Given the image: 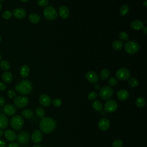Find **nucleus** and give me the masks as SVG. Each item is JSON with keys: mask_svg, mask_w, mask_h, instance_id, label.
<instances>
[{"mask_svg": "<svg viewBox=\"0 0 147 147\" xmlns=\"http://www.w3.org/2000/svg\"><path fill=\"white\" fill-rule=\"evenodd\" d=\"M56 121L50 117H43L40 121L39 127L41 131L45 134H50L53 132L57 128Z\"/></svg>", "mask_w": 147, "mask_h": 147, "instance_id": "f257e3e1", "label": "nucleus"}, {"mask_svg": "<svg viewBox=\"0 0 147 147\" xmlns=\"http://www.w3.org/2000/svg\"><path fill=\"white\" fill-rule=\"evenodd\" d=\"M15 88L19 94L25 95H29L32 91V83L28 80H23L17 83Z\"/></svg>", "mask_w": 147, "mask_h": 147, "instance_id": "f03ea898", "label": "nucleus"}, {"mask_svg": "<svg viewBox=\"0 0 147 147\" xmlns=\"http://www.w3.org/2000/svg\"><path fill=\"white\" fill-rule=\"evenodd\" d=\"M43 16L47 20L53 21L57 19L58 14L57 10L54 7L49 6L44 9Z\"/></svg>", "mask_w": 147, "mask_h": 147, "instance_id": "7ed1b4c3", "label": "nucleus"}, {"mask_svg": "<svg viewBox=\"0 0 147 147\" xmlns=\"http://www.w3.org/2000/svg\"><path fill=\"white\" fill-rule=\"evenodd\" d=\"M139 50V44L134 41H129L125 44V50L129 54H135L138 52Z\"/></svg>", "mask_w": 147, "mask_h": 147, "instance_id": "20e7f679", "label": "nucleus"}, {"mask_svg": "<svg viewBox=\"0 0 147 147\" xmlns=\"http://www.w3.org/2000/svg\"><path fill=\"white\" fill-rule=\"evenodd\" d=\"M114 94L113 89L108 86H105L100 89L99 95L100 98L103 100H110Z\"/></svg>", "mask_w": 147, "mask_h": 147, "instance_id": "39448f33", "label": "nucleus"}, {"mask_svg": "<svg viewBox=\"0 0 147 147\" xmlns=\"http://www.w3.org/2000/svg\"><path fill=\"white\" fill-rule=\"evenodd\" d=\"M11 127L16 130L21 129L24 125V120L20 115H15L12 117L10 121Z\"/></svg>", "mask_w": 147, "mask_h": 147, "instance_id": "423d86ee", "label": "nucleus"}, {"mask_svg": "<svg viewBox=\"0 0 147 147\" xmlns=\"http://www.w3.org/2000/svg\"><path fill=\"white\" fill-rule=\"evenodd\" d=\"M28 98L24 95H20L15 97L14 100L15 105L18 108H24L29 104Z\"/></svg>", "mask_w": 147, "mask_h": 147, "instance_id": "0eeeda50", "label": "nucleus"}, {"mask_svg": "<svg viewBox=\"0 0 147 147\" xmlns=\"http://www.w3.org/2000/svg\"><path fill=\"white\" fill-rule=\"evenodd\" d=\"M16 140L17 142L21 145H27L30 141L29 134L25 131L21 132L18 134L16 137Z\"/></svg>", "mask_w": 147, "mask_h": 147, "instance_id": "6e6552de", "label": "nucleus"}, {"mask_svg": "<svg viewBox=\"0 0 147 147\" xmlns=\"http://www.w3.org/2000/svg\"><path fill=\"white\" fill-rule=\"evenodd\" d=\"M116 76L118 79L124 81L129 78V77L130 76V73L128 69L123 67L118 69L116 73Z\"/></svg>", "mask_w": 147, "mask_h": 147, "instance_id": "1a4fd4ad", "label": "nucleus"}, {"mask_svg": "<svg viewBox=\"0 0 147 147\" xmlns=\"http://www.w3.org/2000/svg\"><path fill=\"white\" fill-rule=\"evenodd\" d=\"M118 108L117 102L113 100H108L105 104V110L109 113L114 112Z\"/></svg>", "mask_w": 147, "mask_h": 147, "instance_id": "9d476101", "label": "nucleus"}, {"mask_svg": "<svg viewBox=\"0 0 147 147\" xmlns=\"http://www.w3.org/2000/svg\"><path fill=\"white\" fill-rule=\"evenodd\" d=\"M51 97L47 94H42L39 97V103L44 107H48L51 104Z\"/></svg>", "mask_w": 147, "mask_h": 147, "instance_id": "9b49d317", "label": "nucleus"}, {"mask_svg": "<svg viewBox=\"0 0 147 147\" xmlns=\"http://www.w3.org/2000/svg\"><path fill=\"white\" fill-rule=\"evenodd\" d=\"M86 79L90 83H95L99 80V76L95 72L89 71L86 74Z\"/></svg>", "mask_w": 147, "mask_h": 147, "instance_id": "f8f14e48", "label": "nucleus"}, {"mask_svg": "<svg viewBox=\"0 0 147 147\" xmlns=\"http://www.w3.org/2000/svg\"><path fill=\"white\" fill-rule=\"evenodd\" d=\"M43 135L42 132L38 129L34 130L31 136L32 141L36 144H39L43 140Z\"/></svg>", "mask_w": 147, "mask_h": 147, "instance_id": "ddd939ff", "label": "nucleus"}, {"mask_svg": "<svg viewBox=\"0 0 147 147\" xmlns=\"http://www.w3.org/2000/svg\"><path fill=\"white\" fill-rule=\"evenodd\" d=\"M98 128L100 130L102 131H106L110 128V121L106 118H102L99 121L98 124Z\"/></svg>", "mask_w": 147, "mask_h": 147, "instance_id": "4468645a", "label": "nucleus"}, {"mask_svg": "<svg viewBox=\"0 0 147 147\" xmlns=\"http://www.w3.org/2000/svg\"><path fill=\"white\" fill-rule=\"evenodd\" d=\"M3 112L5 115L8 116H12L15 114L16 112V107L12 104H7L3 108Z\"/></svg>", "mask_w": 147, "mask_h": 147, "instance_id": "2eb2a0df", "label": "nucleus"}, {"mask_svg": "<svg viewBox=\"0 0 147 147\" xmlns=\"http://www.w3.org/2000/svg\"><path fill=\"white\" fill-rule=\"evenodd\" d=\"M13 16L19 19H23L27 15L26 11L21 8H18L14 9L12 12Z\"/></svg>", "mask_w": 147, "mask_h": 147, "instance_id": "dca6fc26", "label": "nucleus"}, {"mask_svg": "<svg viewBox=\"0 0 147 147\" xmlns=\"http://www.w3.org/2000/svg\"><path fill=\"white\" fill-rule=\"evenodd\" d=\"M5 138L10 142H12L14 141L15 140H16V133L11 130V129H7L5 131V132L4 133Z\"/></svg>", "mask_w": 147, "mask_h": 147, "instance_id": "f3484780", "label": "nucleus"}, {"mask_svg": "<svg viewBox=\"0 0 147 147\" xmlns=\"http://www.w3.org/2000/svg\"><path fill=\"white\" fill-rule=\"evenodd\" d=\"M9 125V120L4 114H0V129H5Z\"/></svg>", "mask_w": 147, "mask_h": 147, "instance_id": "a211bd4d", "label": "nucleus"}, {"mask_svg": "<svg viewBox=\"0 0 147 147\" xmlns=\"http://www.w3.org/2000/svg\"><path fill=\"white\" fill-rule=\"evenodd\" d=\"M59 13L61 17L63 19H66L70 16L69 9L65 5H62L59 8Z\"/></svg>", "mask_w": 147, "mask_h": 147, "instance_id": "6ab92c4d", "label": "nucleus"}, {"mask_svg": "<svg viewBox=\"0 0 147 147\" xmlns=\"http://www.w3.org/2000/svg\"><path fill=\"white\" fill-rule=\"evenodd\" d=\"M117 96L120 101H126L129 98V94L126 90L122 89L117 92Z\"/></svg>", "mask_w": 147, "mask_h": 147, "instance_id": "aec40b11", "label": "nucleus"}, {"mask_svg": "<svg viewBox=\"0 0 147 147\" xmlns=\"http://www.w3.org/2000/svg\"><path fill=\"white\" fill-rule=\"evenodd\" d=\"M130 27L136 31H140L142 29V28L144 27V24L142 21L141 20H134L130 24Z\"/></svg>", "mask_w": 147, "mask_h": 147, "instance_id": "412c9836", "label": "nucleus"}, {"mask_svg": "<svg viewBox=\"0 0 147 147\" xmlns=\"http://www.w3.org/2000/svg\"><path fill=\"white\" fill-rule=\"evenodd\" d=\"M30 72V69L28 65H23L20 70V74L22 78L24 79L28 77V76Z\"/></svg>", "mask_w": 147, "mask_h": 147, "instance_id": "4be33fe9", "label": "nucleus"}, {"mask_svg": "<svg viewBox=\"0 0 147 147\" xmlns=\"http://www.w3.org/2000/svg\"><path fill=\"white\" fill-rule=\"evenodd\" d=\"M3 79L5 83H10L13 80V75L9 71H6L5 72L2 76Z\"/></svg>", "mask_w": 147, "mask_h": 147, "instance_id": "5701e85b", "label": "nucleus"}, {"mask_svg": "<svg viewBox=\"0 0 147 147\" xmlns=\"http://www.w3.org/2000/svg\"><path fill=\"white\" fill-rule=\"evenodd\" d=\"M124 47V43L121 40H116L112 43V48L114 50L120 51Z\"/></svg>", "mask_w": 147, "mask_h": 147, "instance_id": "b1692460", "label": "nucleus"}, {"mask_svg": "<svg viewBox=\"0 0 147 147\" xmlns=\"http://www.w3.org/2000/svg\"><path fill=\"white\" fill-rule=\"evenodd\" d=\"M94 109L97 112H101L103 110V105L100 101H95L92 104Z\"/></svg>", "mask_w": 147, "mask_h": 147, "instance_id": "393cba45", "label": "nucleus"}, {"mask_svg": "<svg viewBox=\"0 0 147 147\" xmlns=\"http://www.w3.org/2000/svg\"><path fill=\"white\" fill-rule=\"evenodd\" d=\"M29 20L33 24H37L40 21V16L36 13H32L29 15Z\"/></svg>", "mask_w": 147, "mask_h": 147, "instance_id": "a878e982", "label": "nucleus"}, {"mask_svg": "<svg viewBox=\"0 0 147 147\" xmlns=\"http://www.w3.org/2000/svg\"><path fill=\"white\" fill-rule=\"evenodd\" d=\"M22 116L26 119H30L33 116V112L29 109H25L21 112Z\"/></svg>", "mask_w": 147, "mask_h": 147, "instance_id": "bb28decb", "label": "nucleus"}, {"mask_svg": "<svg viewBox=\"0 0 147 147\" xmlns=\"http://www.w3.org/2000/svg\"><path fill=\"white\" fill-rule=\"evenodd\" d=\"M136 104L137 107L140 108H142L145 106V104H146L145 100L143 97H141V96L138 97L136 100Z\"/></svg>", "mask_w": 147, "mask_h": 147, "instance_id": "cd10ccee", "label": "nucleus"}, {"mask_svg": "<svg viewBox=\"0 0 147 147\" xmlns=\"http://www.w3.org/2000/svg\"><path fill=\"white\" fill-rule=\"evenodd\" d=\"M110 71L109 70L106 69H103L101 73H100V78L104 80H106L107 79L109 76H110Z\"/></svg>", "mask_w": 147, "mask_h": 147, "instance_id": "c85d7f7f", "label": "nucleus"}, {"mask_svg": "<svg viewBox=\"0 0 147 147\" xmlns=\"http://www.w3.org/2000/svg\"><path fill=\"white\" fill-rule=\"evenodd\" d=\"M36 114L39 118H42L45 117V110L41 106H38L36 109Z\"/></svg>", "mask_w": 147, "mask_h": 147, "instance_id": "c756f323", "label": "nucleus"}, {"mask_svg": "<svg viewBox=\"0 0 147 147\" xmlns=\"http://www.w3.org/2000/svg\"><path fill=\"white\" fill-rule=\"evenodd\" d=\"M0 67L3 71H7L10 69V64L7 61H1L0 62Z\"/></svg>", "mask_w": 147, "mask_h": 147, "instance_id": "7c9ffc66", "label": "nucleus"}, {"mask_svg": "<svg viewBox=\"0 0 147 147\" xmlns=\"http://www.w3.org/2000/svg\"><path fill=\"white\" fill-rule=\"evenodd\" d=\"M129 8L128 5L125 4L121 7L120 10V13L122 16H125L129 13Z\"/></svg>", "mask_w": 147, "mask_h": 147, "instance_id": "2f4dec72", "label": "nucleus"}, {"mask_svg": "<svg viewBox=\"0 0 147 147\" xmlns=\"http://www.w3.org/2000/svg\"><path fill=\"white\" fill-rule=\"evenodd\" d=\"M129 84L132 87H136L138 85V80L136 78H132L129 80Z\"/></svg>", "mask_w": 147, "mask_h": 147, "instance_id": "473e14b6", "label": "nucleus"}, {"mask_svg": "<svg viewBox=\"0 0 147 147\" xmlns=\"http://www.w3.org/2000/svg\"><path fill=\"white\" fill-rule=\"evenodd\" d=\"M12 12L10 11H5L2 14V17L5 20H9L12 17Z\"/></svg>", "mask_w": 147, "mask_h": 147, "instance_id": "72a5a7b5", "label": "nucleus"}, {"mask_svg": "<svg viewBox=\"0 0 147 147\" xmlns=\"http://www.w3.org/2000/svg\"><path fill=\"white\" fill-rule=\"evenodd\" d=\"M97 95H98V94L96 92L92 91V92H90V93H88V94L87 95V98L90 101H94L96 98Z\"/></svg>", "mask_w": 147, "mask_h": 147, "instance_id": "f704fd0d", "label": "nucleus"}, {"mask_svg": "<svg viewBox=\"0 0 147 147\" xmlns=\"http://www.w3.org/2000/svg\"><path fill=\"white\" fill-rule=\"evenodd\" d=\"M119 37L122 41H128L129 39V35L126 32H122L120 33Z\"/></svg>", "mask_w": 147, "mask_h": 147, "instance_id": "c9c22d12", "label": "nucleus"}, {"mask_svg": "<svg viewBox=\"0 0 147 147\" xmlns=\"http://www.w3.org/2000/svg\"><path fill=\"white\" fill-rule=\"evenodd\" d=\"M113 147H122L123 146V142L120 139H116L113 142Z\"/></svg>", "mask_w": 147, "mask_h": 147, "instance_id": "e433bc0d", "label": "nucleus"}, {"mask_svg": "<svg viewBox=\"0 0 147 147\" xmlns=\"http://www.w3.org/2000/svg\"><path fill=\"white\" fill-rule=\"evenodd\" d=\"M108 83L110 86H115L117 84L118 80L114 77H111L108 80Z\"/></svg>", "mask_w": 147, "mask_h": 147, "instance_id": "4c0bfd02", "label": "nucleus"}, {"mask_svg": "<svg viewBox=\"0 0 147 147\" xmlns=\"http://www.w3.org/2000/svg\"><path fill=\"white\" fill-rule=\"evenodd\" d=\"M53 105L56 108H59L62 105V101L61 99L57 98L53 101Z\"/></svg>", "mask_w": 147, "mask_h": 147, "instance_id": "58836bf2", "label": "nucleus"}, {"mask_svg": "<svg viewBox=\"0 0 147 147\" xmlns=\"http://www.w3.org/2000/svg\"><path fill=\"white\" fill-rule=\"evenodd\" d=\"M48 3V0H38L37 1V4L40 7H45L47 6Z\"/></svg>", "mask_w": 147, "mask_h": 147, "instance_id": "ea45409f", "label": "nucleus"}, {"mask_svg": "<svg viewBox=\"0 0 147 147\" xmlns=\"http://www.w3.org/2000/svg\"><path fill=\"white\" fill-rule=\"evenodd\" d=\"M7 95L9 98L13 99V98H15L16 96V93L15 91H14L13 90H9L7 92Z\"/></svg>", "mask_w": 147, "mask_h": 147, "instance_id": "a19ab883", "label": "nucleus"}, {"mask_svg": "<svg viewBox=\"0 0 147 147\" xmlns=\"http://www.w3.org/2000/svg\"><path fill=\"white\" fill-rule=\"evenodd\" d=\"M7 86L5 83L0 82V91H4L7 89Z\"/></svg>", "mask_w": 147, "mask_h": 147, "instance_id": "79ce46f5", "label": "nucleus"}, {"mask_svg": "<svg viewBox=\"0 0 147 147\" xmlns=\"http://www.w3.org/2000/svg\"><path fill=\"white\" fill-rule=\"evenodd\" d=\"M5 104V100L4 97L0 96V107L4 106Z\"/></svg>", "mask_w": 147, "mask_h": 147, "instance_id": "37998d69", "label": "nucleus"}, {"mask_svg": "<svg viewBox=\"0 0 147 147\" xmlns=\"http://www.w3.org/2000/svg\"><path fill=\"white\" fill-rule=\"evenodd\" d=\"M7 142L3 139H0V147H6Z\"/></svg>", "mask_w": 147, "mask_h": 147, "instance_id": "c03bdc74", "label": "nucleus"}, {"mask_svg": "<svg viewBox=\"0 0 147 147\" xmlns=\"http://www.w3.org/2000/svg\"><path fill=\"white\" fill-rule=\"evenodd\" d=\"M6 147H20L19 145L16 142H11Z\"/></svg>", "mask_w": 147, "mask_h": 147, "instance_id": "a18cd8bd", "label": "nucleus"}, {"mask_svg": "<svg viewBox=\"0 0 147 147\" xmlns=\"http://www.w3.org/2000/svg\"><path fill=\"white\" fill-rule=\"evenodd\" d=\"M94 87L96 90H100V89H101V85L99 83H94Z\"/></svg>", "mask_w": 147, "mask_h": 147, "instance_id": "49530a36", "label": "nucleus"}, {"mask_svg": "<svg viewBox=\"0 0 147 147\" xmlns=\"http://www.w3.org/2000/svg\"><path fill=\"white\" fill-rule=\"evenodd\" d=\"M142 31H143V32L144 33L145 35H146L147 34V27H145L142 28Z\"/></svg>", "mask_w": 147, "mask_h": 147, "instance_id": "de8ad7c7", "label": "nucleus"}, {"mask_svg": "<svg viewBox=\"0 0 147 147\" xmlns=\"http://www.w3.org/2000/svg\"><path fill=\"white\" fill-rule=\"evenodd\" d=\"M143 6H144L145 8H146V7H147V0H145V1H144V3H143Z\"/></svg>", "mask_w": 147, "mask_h": 147, "instance_id": "09e8293b", "label": "nucleus"}, {"mask_svg": "<svg viewBox=\"0 0 147 147\" xmlns=\"http://www.w3.org/2000/svg\"><path fill=\"white\" fill-rule=\"evenodd\" d=\"M3 134H4V132H3V130L0 129V138H1V137L3 136Z\"/></svg>", "mask_w": 147, "mask_h": 147, "instance_id": "8fccbe9b", "label": "nucleus"}, {"mask_svg": "<svg viewBox=\"0 0 147 147\" xmlns=\"http://www.w3.org/2000/svg\"><path fill=\"white\" fill-rule=\"evenodd\" d=\"M20 1H21L22 3H27L28 1H29V0H20Z\"/></svg>", "mask_w": 147, "mask_h": 147, "instance_id": "3c124183", "label": "nucleus"}, {"mask_svg": "<svg viewBox=\"0 0 147 147\" xmlns=\"http://www.w3.org/2000/svg\"><path fill=\"white\" fill-rule=\"evenodd\" d=\"M2 8H3V5H2L1 3H0V11H1Z\"/></svg>", "mask_w": 147, "mask_h": 147, "instance_id": "603ef678", "label": "nucleus"}, {"mask_svg": "<svg viewBox=\"0 0 147 147\" xmlns=\"http://www.w3.org/2000/svg\"><path fill=\"white\" fill-rule=\"evenodd\" d=\"M33 147H41V146L40 145H35Z\"/></svg>", "mask_w": 147, "mask_h": 147, "instance_id": "864d4df0", "label": "nucleus"}, {"mask_svg": "<svg viewBox=\"0 0 147 147\" xmlns=\"http://www.w3.org/2000/svg\"><path fill=\"white\" fill-rule=\"evenodd\" d=\"M1 40H2V38H1V36H0V43H1Z\"/></svg>", "mask_w": 147, "mask_h": 147, "instance_id": "5fc2aeb1", "label": "nucleus"}, {"mask_svg": "<svg viewBox=\"0 0 147 147\" xmlns=\"http://www.w3.org/2000/svg\"><path fill=\"white\" fill-rule=\"evenodd\" d=\"M1 58H2V57H1V53H0V60L1 59Z\"/></svg>", "mask_w": 147, "mask_h": 147, "instance_id": "6e6d98bb", "label": "nucleus"}, {"mask_svg": "<svg viewBox=\"0 0 147 147\" xmlns=\"http://www.w3.org/2000/svg\"><path fill=\"white\" fill-rule=\"evenodd\" d=\"M4 1V0H0V3H1V2H3V1Z\"/></svg>", "mask_w": 147, "mask_h": 147, "instance_id": "4d7b16f0", "label": "nucleus"}, {"mask_svg": "<svg viewBox=\"0 0 147 147\" xmlns=\"http://www.w3.org/2000/svg\"><path fill=\"white\" fill-rule=\"evenodd\" d=\"M111 1H113V0H111Z\"/></svg>", "mask_w": 147, "mask_h": 147, "instance_id": "13d9d810", "label": "nucleus"}]
</instances>
